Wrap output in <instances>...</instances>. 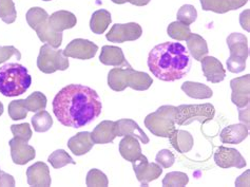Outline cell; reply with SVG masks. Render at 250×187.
<instances>
[{
  "label": "cell",
  "mask_w": 250,
  "mask_h": 187,
  "mask_svg": "<svg viewBox=\"0 0 250 187\" xmlns=\"http://www.w3.org/2000/svg\"><path fill=\"white\" fill-rule=\"evenodd\" d=\"M115 122L103 121L91 132V139L94 144H108L115 140Z\"/></svg>",
  "instance_id": "21"
},
{
  "label": "cell",
  "mask_w": 250,
  "mask_h": 187,
  "mask_svg": "<svg viewBox=\"0 0 250 187\" xmlns=\"http://www.w3.org/2000/svg\"><path fill=\"white\" fill-rule=\"evenodd\" d=\"M28 183L31 186H44L51 185L52 180L48 165L43 162H37L30 166L27 170Z\"/></svg>",
  "instance_id": "18"
},
{
  "label": "cell",
  "mask_w": 250,
  "mask_h": 187,
  "mask_svg": "<svg viewBox=\"0 0 250 187\" xmlns=\"http://www.w3.org/2000/svg\"><path fill=\"white\" fill-rule=\"evenodd\" d=\"M204 11H211L218 14H225L233 11L231 0H200Z\"/></svg>",
  "instance_id": "29"
},
{
  "label": "cell",
  "mask_w": 250,
  "mask_h": 187,
  "mask_svg": "<svg viewBox=\"0 0 250 187\" xmlns=\"http://www.w3.org/2000/svg\"><path fill=\"white\" fill-rule=\"evenodd\" d=\"M68 57L63 54V50H57L50 45H43L37 57L38 69L47 74L56 71H64L69 68Z\"/></svg>",
  "instance_id": "9"
},
{
  "label": "cell",
  "mask_w": 250,
  "mask_h": 187,
  "mask_svg": "<svg viewBox=\"0 0 250 187\" xmlns=\"http://www.w3.org/2000/svg\"><path fill=\"white\" fill-rule=\"evenodd\" d=\"M202 70L208 82L219 84L226 77V70L222 63L213 56H205L201 59Z\"/></svg>",
  "instance_id": "16"
},
{
  "label": "cell",
  "mask_w": 250,
  "mask_h": 187,
  "mask_svg": "<svg viewBox=\"0 0 250 187\" xmlns=\"http://www.w3.org/2000/svg\"><path fill=\"white\" fill-rule=\"evenodd\" d=\"M27 109L31 112H38L44 110L47 107V96L42 92L35 91L24 99Z\"/></svg>",
  "instance_id": "31"
},
{
  "label": "cell",
  "mask_w": 250,
  "mask_h": 187,
  "mask_svg": "<svg viewBox=\"0 0 250 187\" xmlns=\"http://www.w3.org/2000/svg\"><path fill=\"white\" fill-rule=\"evenodd\" d=\"M214 116V106L209 103L201 105H181L176 107L175 125L185 126L194 121L204 125L209 121H212Z\"/></svg>",
  "instance_id": "8"
},
{
  "label": "cell",
  "mask_w": 250,
  "mask_h": 187,
  "mask_svg": "<svg viewBox=\"0 0 250 187\" xmlns=\"http://www.w3.org/2000/svg\"><path fill=\"white\" fill-rule=\"evenodd\" d=\"M17 12L13 0H0V19L5 23H13L16 21Z\"/></svg>",
  "instance_id": "34"
},
{
  "label": "cell",
  "mask_w": 250,
  "mask_h": 187,
  "mask_svg": "<svg viewBox=\"0 0 250 187\" xmlns=\"http://www.w3.org/2000/svg\"><path fill=\"white\" fill-rule=\"evenodd\" d=\"M191 58L180 43H163L155 46L148 56L152 74L163 82H175L187 75L191 69Z\"/></svg>",
  "instance_id": "2"
},
{
  "label": "cell",
  "mask_w": 250,
  "mask_h": 187,
  "mask_svg": "<svg viewBox=\"0 0 250 187\" xmlns=\"http://www.w3.org/2000/svg\"><path fill=\"white\" fill-rule=\"evenodd\" d=\"M176 107L165 105L150 113L145 118V126L152 135L160 138H169L175 128Z\"/></svg>",
  "instance_id": "6"
},
{
  "label": "cell",
  "mask_w": 250,
  "mask_h": 187,
  "mask_svg": "<svg viewBox=\"0 0 250 187\" xmlns=\"http://www.w3.org/2000/svg\"><path fill=\"white\" fill-rule=\"evenodd\" d=\"M197 11L191 4H184L181 6V9L177 11L176 18L177 22H180L184 24L190 25L196 21Z\"/></svg>",
  "instance_id": "37"
},
{
  "label": "cell",
  "mask_w": 250,
  "mask_h": 187,
  "mask_svg": "<svg viewBox=\"0 0 250 187\" xmlns=\"http://www.w3.org/2000/svg\"><path fill=\"white\" fill-rule=\"evenodd\" d=\"M42 1H51V0H42Z\"/></svg>",
  "instance_id": "48"
},
{
  "label": "cell",
  "mask_w": 250,
  "mask_h": 187,
  "mask_svg": "<svg viewBox=\"0 0 250 187\" xmlns=\"http://www.w3.org/2000/svg\"><path fill=\"white\" fill-rule=\"evenodd\" d=\"M182 90L186 93V95L195 99H207L213 95L211 88L195 82H185L182 85Z\"/></svg>",
  "instance_id": "27"
},
{
  "label": "cell",
  "mask_w": 250,
  "mask_h": 187,
  "mask_svg": "<svg viewBox=\"0 0 250 187\" xmlns=\"http://www.w3.org/2000/svg\"><path fill=\"white\" fill-rule=\"evenodd\" d=\"M230 56L227 59V68L231 73H240L246 69L249 56L248 39L241 33H232L227 37Z\"/></svg>",
  "instance_id": "7"
},
{
  "label": "cell",
  "mask_w": 250,
  "mask_h": 187,
  "mask_svg": "<svg viewBox=\"0 0 250 187\" xmlns=\"http://www.w3.org/2000/svg\"><path fill=\"white\" fill-rule=\"evenodd\" d=\"M0 186H15V180L9 173L0 170Z\"/></svg>",
  "instance_id": "42"
},
{
  "label": "cell",
  "mask_w": 250,
  "mask_h": 187,
  "mask_svg": "<svg viewBox=\"0 0 250 187\" xmlns=\"http://www.w3.org/2000/svg\"><path fill=\"white\" fill-rule=\"evenodd\" d=\"M102 64L113 67H129V63L125 58L124 52L115 46H104L100 56Z\"/></svg>",
  "instance_id": "22"
},
{
  "label": "cell",
  "mask_w": 250,
  "mask_h": 187,
  "mask_svg": "<svg viewBox=\"0 0 250 187\" xmlns=\"http://www.w3.org/2000/svg\"><path fill=\"white\" fill-rule=\"evenodd\" d=\"M143 34V29L139 23H115L112 25L109 33L106 35L110 43L123 44L126 42H134Z\"/></svg>",
  "instance_id": "10"
},
{
  "label": "cell",
  "mask_w": 250,
  "mask_h": 187,
  "mask_svg": "<svg viewBox=\"0 0 250 187\" xmlns=\"http://www.w3.org/2000/svg\"><path fill=\"white\" fill-rule=\"evenodd\" d=\"M132 164L135 176L142 186H148L150 182L159 179L163 173L161 165L157 163H149L147 157L144 155Z\"/></svg>",
  "instance_id": "11"
},
{
  "label": "cell",
  "mask_w": 250,
  "mask_h": 187,
  "mask_svg": "<svg viewBox=\"0 0 250 187\" xmlns=\"http://www.w3.org/2000/svg\"><path fill=\"white\" fill-rule=\"evenodd\" d=\"M249 13L250 11L249 10H246L244 11L241 14V18H240V22H241V24H242V28L246 30L247 32H249Z\"/></svg>",
  "instance_id": "43"
},
{
  "label": "cell",
  "mask_w": 250,
  "mask_h": 187,
  "mask_svg": "<svg viewBox=\"0 0 250 187\" xmlns=\"http://www.w3.org/2000/svg\"><path fill=\"white\" fill-rule=\"evenodd\" d=\"M103 104L97 92L88 86L68 85L53 99V112L65 127L81 128L101 116Z\"/></svg>",
  "instance_id": "1"
},
{
  "label": "cell",
  "mask_w": 250,
  "mask_h": 187,
  "mask_svg": "<svg viewBox=\"0 0 250 187\" xmlns=\"http://www.w3.org/2000/svg\"><path fill=\"white\" fill-rule=\"evenodd\" d=\"M111 1L116 4H124L125 2H127V0H111Z\"/></svg>",
  "instance_id": "46"
},
{
  "label": "cell",
  "mask_w": 250,
  "mask_h": 187,
  "mask_svg": "<svg viewBox=\"0 0 250 187\" xmlns=\"http://www.w3.org/2000/svg\"><path fill=\"white\" fill-rule=\"evenodd\" d=\"M151 0H127V2H130L131 4L136 5V6H144L147 5Z\"/></svg>",
  "instance_id": "45"
},
{
  "label": "cell",
  "mask_w": 250,
  "mask_h": 187,
  "mask_svg": "<svg viewBox=\"0 0 250 187\" xmlns=\"http://www.w3.org/2000/svg\"><path fill=\"white\" fill-rule=\"evenodd\" d=\"M85 184L87 186H103L106 187L109 184L108 178L104 175V172H102L100 169L93 168L91 169L88 175H87V180H85Z\"/></svg>",
  "instance_id": "38"
},
{
  "label": "cell",
  "mask_w": 250,
  "mask_h": 187,
  "mask_svg": "<svg viewBox=\"0 0 250 187\" xmlns=\"http://www.w3.org/2000/svg\"><path fill=\"white\" fill-rule=\"evenodd\" d=\"M168 139L170 140V144L172 145L173 148L180 153L189 152L192 149L194 144V140L191 133L186 130L175 129Z\"/></svg>",
  "instance_id": "25"
},
{
  "label": "cell",
  "mask_w": 250,
  "mask_h": 187,
  "mask_svg": "<svg viewBox=\"0 0 250 187\" xmlns=\"http://www.w3.org/2000/svg\"><path fill=\"white\" fill-rule=\"evenodd\" d=\"M115 135L116 137L133 136L141 140L143 144L149 143L148 136L144 132L139 124L130 118H122L115 122Z\"/></svg>",
  "instance_id": "17"
},
{
  "label": "cell",
  "mask_w": 250,
  "mask_h": 187,
  "mask_svg": "<svg viewBox=\"0 0 250 187\" xmlns=\"http://www.w3.org/2000/svg\"><path fill=\"white\" fill-rule=\"evenodd\" d=\"M77 23L76 16L68 11H57L49 16V25L52 31L62 33L64 30L74 28Z\"/></svg>",
  "instance_id": "19"
},
{
  "label": "cell",
  "mask_w": 250,
  "mask_h": 187,
  "mask_svg": "<svg viewBox=\"0 0 250 187\" xmlns=\"http://www.w3.org/2000/svg\"><path fill=\"white\" fill-rule=\"evenodd\" d=\"M153 79L148 73L132 69V67H116L108 73V85L112 90L124 91L130 87L136 91L148 90Z\"/></svg>",
  "instance_id": "4"
},
{
  "label": "cell",
  "mask_w": 250,
  "mask_h": 187,
  "mask_svg": "<svg viewBox=\"0 0 250 187\" xmlns=\"http://www.w3.org/2000/svg\"><path fill=\"white\" fill-rule=\"evenodd\" d=\"M98 51V46L88 39H73L63 50V54L67 57H73L82 61H88L93 58Z\"/></svg>",
  "instance_id": "12"
},
{
  "label": "cell",
  "mask_w": 250,
  "mask_h": 187,
  "mask_svg": "<svg viewBox=\"0 0 250 187\" xmlns=\"http://www.w3.org/2000/svg\"><path fill=\"white\" fill-rule=\"evenodd\" d=\"M11 131L14 138L23 140L25 142H29L32 138V129L29 123L18 124V125H12Z\"/></svg>",
  "instance_id": "39"
},
{
  "label": "cell",
  "mask_w": 250,
  "mask_h": 187,
  "mask_svg": "<svg viewBox=\"0 0 250 187\" xmlns=\"http://www.w3.org/2000/svg\"><path fill=\"white\" fill-rule=\"evenodd\" d=\"M120 152L125 160L131 163L139 160L143 156L139 139L133 136L125 137L120 143Z\"/></svg>",
  "instance_id": "23"
},
{
  "label": "cell",
  "mask_w": 250,
  "mask_h": 187,
  "mask_svg": "<svg viewBox=\"0 0 250 187\" xmlns=\"http://www.w3.org/2000/svg\"><path fill=\"white\" fill-rule=\"evenodd\" d=\"M13 56H15L17 61H19V59H21V53L13 46L0 47V64L9 61Z\"/></svg>",
  "instance_id": "41"
},
{
  "label": "cell",
  "mask_w": 250,
  "mask_h": 187,
  "mask_svg": "<svg viewBox=\"0 0 250 187\" xmlns=\"http://www.w3.org/2000/svg\"><path fill=\"white\" fill-rule=\"evenodd\" d=\"M231 87V102L242 109L249 106L250 101V75L246 74L244 76H240L233 78L230 82Z\"/></svg>",
  "instance_id": "14"
},
{
  "label": "cell",
  "mask_w": 250,
  "mask_h": 187,
  "mask_svg": "<svg viewBox=\"0 0 250 187\" xmlns=\"http://www.w3.org/2000/svg\"><path fill=\"white\" fill-rule=\"evenodd\" d=\"M156 163L161 165L163 168H169V167L172 166L175 162V157L172 152L169 149H163L157 152L155 157Z\"/></svg>",
  "instance_id": "40"
},
{
  "label": "cell",
  "mask_w": 250,
  "mask_h": 187,
  "mask_svg": "<svg viewBox=\"0 0 250 187\" xmlns=\"http://www.w3.org/2000/svg\"><path fill=\"white\" fill-rule=\"evenodd\" d=\"M48 161L55 169L62 168V167L68 164H75L74 160L72 159L69 153L63 149H57L54 152H52L48 159Z\"/></svg>",
  "instance_id": "33"
},
{
  "label": "cell",
  "mask_w": 250,
  "mask_h": 187,
  "mask_svg": "<svg viewBox=\"0 0 250 187\" xmlns=\"http://www.w3.org/2000/svg\"><path fill=\"white\" fill-rule=\"evenodd\" d=\"M11 147V157L13 162L17 165H25L36 157L34 147L28 144L23 140L13 138L9 142Z\"/></svg>",
  "instance_id": "15"
},
{
  "label": "cell",
  "mask_w": 250,
  "mask_h": 187,
  "mask_svg": "<svg viewBox=\"0 0 250 187\" xmlns=\"http://www.w3.org/2000/svg\"><path fill=\"white\" fill-rule=\"evenodd\" d=\"M94 143L91 139V132L83 131L78 132L77 135L72 137L68 141L69 149L74 153L75 156H83L88 153Z\"/></svg>",
  "instance_id": "24"
},
{
  "label": "cell",
  "mask_w": 250,
  "mask_h": 187,
  "mask_svg": "<svg viewBox=\"0 0 250 187\" xmlns=\"http://www.w3.org/2000/svg\"><path fill=\"white\" fill-rule=\"evenodd\" d=\"M189 182V178L185 172L173 171L169 172L163 180V186L165 187H175V186H186Z\"/></svg>",
  "instance_id": "35"
},
{
  "label": "cell",
  "mask_w": 250,
  "mask_h": 187,
  "mask_svg": "<svg viewBox=\"0 0 250 187\" xmlns=\"http://www.w3.org/2000/svg\"><path fill=\"white\" fill-rule=\"evenodd\" d=\"M112 22L110 12L107 10H97L92 14L90 21V29L94 34H103L108 29Z\"/></svg>",
  "instance_id": "28"
},
{
  "label": "cell",
  "mask_w": 250,
  "mask_h": 187,
  "mask_svg": "<svg viewBox=\"0 0 250 187\" xmlns=\"http://www.w3.org/2000/svg\"><path fill=\"white\" fill-rule=\"evenodd\" d=\"M9 116L13 121H18V119H23L27 117L29 110L27 109L24 104V99H17V101H12L8 107Z\"/></svg>",
  "instance_id": "36"
},
{
  "label": "cell",
  "mask_w": 250,
  "mask_h": 187,
  "mask_svg": "<svg viewBox=\"0 0 250 187\" xmlns=\"http://www.w3.org/2000/svg\"><path fill=\"white\" fill-rule=\"evenodd\" d=\"M249 136V126L245 124H234L224 128L220 138L224 144H240Z\"/></svg>",
  "instance_id": "20"
},
{
  "label": "cell",
  "mask_w": 250,
  "mask_h": 187,
  "mask_svg": "<svg viewBox=\"0 0 250 187\" xmlns=\"http://www.w3.org/2000/svg\"><path fill=\"white\" fill-rule=\"evenodd\" d=\"M32 124L36 132H45L51 129L53 126V118L51 117L50 113L45 110L38 111L36 115L32 117Z\"/></svg>",
  "instance_id": "30"
},
{
  "label": "cell",
  "mask_w": 250,
  "mask_h": 187,
  "mask_svg": "<svg viewBox=\"0 0 250 187\" xmlns=\"http://www.w3.org/2000/svg\"><path fill=\"white\" fill-rule=\"evenodd\" d=\"M27 23L36 32L42 43H47L57 49L62 43V33L52 31L49 25V14L47 11L39 6L32 8L27 13Z\"/></svg>",
  "instance_id": "5"
},
{
  "label": "cell",
  "mask_w": 250,
  "mask_h": 187,
  "mask_svg": "<svg viewBox=\"0 0 250 187\" xmlns=\"http://www.w3.org/2000/svg\"><path fill=\"white\" fill-rule=\"evenodd\" d=\"M214 162L221 168H244L247 165L245 159L240 153L239 150L228 147L220 146L214 152Z\"/></svg>",
  "instance_id": "13"
},
{
  "label": "cell",
  "mask_w": 250,
  "mask_h": 187,
  "mask_svg": "<svg viewBox=\"0 0 250 187\" xmlns=\"http://www.w3.org/2000/svg\"><path fill=\"white\" fill-rule=\"evenodd\" d=\"M167 33L172 39L183 42L186 41L189 35L191 34V30H190L189 25L187 24H184L180 22H173L168 25Z\"/></svg>",
  "instance_id": "32"
},
{
  "label": "cell",
  "mask_w": 250,
  "mask_h": 187,
  "mask_svg": "<svg viewBox=\"0 0 250 187\" xmlns=\"http://www.w3.org/2000/svg\"><path fill=\"white\" fill-rule=\"evenodd\" d=\"M231 2H232V6H233V11H235V10L243 8V6H244L248 2V0H231Z\"/></svg>",
  "instance_id": "44"
},
{
  "label": "cell",
  "mask_w": 250,
  "mask_h": 187,
  "mask_svg": "<svg viewBox=\"0 0 250 187\" xmlns=\"http://www.w3.org/2000/svg\"><path fill=\"white\" fill-rule=\"evenodd\" d=\"M2 113H3V104L0 102V117L2 116Z\"/></svg>",
  "instance_id": "47"
},
{
  "label": "cell",
  "mask_w": 250,
  "mask_h": 187,
  "mask_svg": "<svg viewBox=\"0 0 250 187\" xmlns=\"http://www.w3.org/2000/svg\"><path fill=\"white\" fill-rule=\"evenodd\" d=\"M187 42V48L190 54L197 62H201L203 57L207 56L208 54V46L205 39H204L199 34H190L189 37L186 39Z\"/></svg>",
  "instance_id": "26"
},
{
  "label": "cell",
  "mask_w": 250,
  "mask_h": 187,
  "mask_svg": "<svg viewBox=\"0 0 250 187\" xmlns=\"http://www.w3.org/2000/svg\"><path fill=\"white\" fill-rule=\"evenodd\" d=\"M32 77L28 69L19 64H6L0 68V93L3 96L13 97L28 91Z\"/></svg>",
  "instance_id": "3"
}]
</instances>
